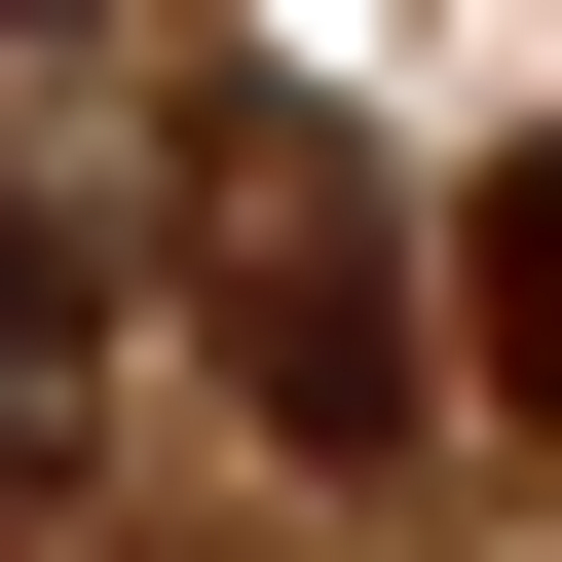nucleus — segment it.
<instances>
[{"instance_id": "obj_1", "label": "nucleus", "mask_w": 562, "mask_h": 562, "mask_svg": "<svg viewBox=\"0 0 562 562\" xmlns=\"http://www.w3.org/2000/svg\"><path fill=\"white\" fill-rule=\"evenodd\" d=\"M188 338H225V413L262 450H413V262H375V150L301 113V76H188Z\"/></svg>"}, {"instance_id": "obj_2", "label": "nucleus", "mask_w": 562, "mask_h": 562, "mask_svg": "<svg viewBox=\"0 0 562 562\" xmlns=\"http://www.w3.org/2000/svg\"><path fill=\"white\" fill-rule=\"evenodd\" d=\"M113 413V225H38L0 188V525H38V450Z\"/></svg>"}, {"instance_id": "obj_3", "label": "nucleus", "mask_w": 562, "mask_h": 562, "mask_svg": "<svg viewBox=\"0 0 562 562\" xmlns=\"http://www.w3.org/2000/svg\"><path fill=\"white\" fill-rule=\"evenodd\" d=\"M450 338H487V413H562V150H487V225H450Z\"/></svg>"}]
</instances>
